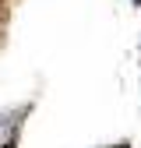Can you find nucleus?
Here are the masks:
<instances>
[{"label":"nucleus","instance_id":"1","mask_svg":"<svg viewBox=\"0 0 141 148\" xmlns=\"http://www.w3.org/2000/svg\"><path fill=\"white\" fill-rule=\"evenodd\" d=\"M113 148H127V145H113Z\"/></svg>","mask_w":141,"mask_h":148},{"label":"nucleus","instance_id":"2","mask_svg":"<svg viewBox=\"0 0 141 148\" xmlns=\"http://www.w3.org/2000/svg\"><path fill=\"white\" fill-rule=\"evenodd\" d=\"M138 4H141V0H138Z\"/></svg>","mask_w":141,"mask_h":148}]
</instances>
